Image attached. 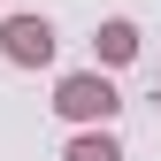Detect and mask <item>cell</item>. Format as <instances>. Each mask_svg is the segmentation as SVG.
Masks as SVG:
<instances>
[{"instance_id": "cell-4", "label": "cell", "mask_w": 161, "mask_h": 161, "mask_svg": "<svg viewBox=\"0 0 161 161\" xmlns=\"http://www.w3.org/2000/svg\"><path fill=\"white\" fill-rule=\"evenodd\" d=\"M62 161H123V138H115V130H77Z\"/></svg>"}, {"instance_id": "cell-1", "label": "cell", "mask_w": 161, "mask_h": 161, "mask_svg": "<svg viewBox=\"0 0 161 161\" xmlns=\"http://www.w3.org/2000/svg\"><path fill=\"white\" fill-rule=\"evenodd\" d=\"M54 115H62V123H100V130H108L115 115H123V92H115L108 69H69L62 85H54Z\"/></svg>"}, {"instance_id": "cell-2", "label": "cell", "mask_w": 161, "mask_h": 161, "mask_svg": "<svg viewBox=\"0 0 161 161\" xmlns=\"http://www.w3.org/2000/svg\"><path fill=\"white\" fill-rule=\"evenodd\" d=\"M0 54H8L15 69H46L54 62V23L46 15H8V23H0Z\"/></svg>"}, {"instance_id": "cell-3", "label": "cell", "mask_w": 161, "mask_h": 161, "mask_svg": "<svg viewBox=\"0 0 161 161\" xmlns=\"http://www.w3.org/2000/svg\"><path fill=\"white\" fill-rule=\"evenodd\" d=\"M92 54H100V69L138 62V23H130V15H108V23H100V38H92Z\"/></svg>"}]
</instances>
